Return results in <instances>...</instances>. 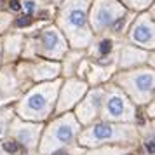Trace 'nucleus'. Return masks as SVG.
<instances>
[{
	"label": "nucleus",
	"mask_w": 155,
	"mask_h": 155,
	"mask_svg": "<svg viewBox=\"0 0 155 155\" xmlns=\"http://www.w3.org/2000/svg\"><path fill=\"white\" fill-rule=\"evenodd\" d=\"M140 143V129L136 124H117L96 120L91 126L82 127L77 145L82 148L98 147H126L133 148Z\"/></svg>",
	"instance_id": "1"
},
{
	"label": "nucleus",
	"mask_w": 155,
	"mask_h": 155,
	"mask_svg": "<svg viewBox=\"0 0 155 155\" xmlns=\"http://www.w3.org/2000/svg\"><path fill=\"white\" fill-rule=\"evenodd\" d=\"M82 131V126L77 122L75 115L70 112L56 115L42 129L38 141V155H54L77 145V138Z\"/></svg>",
	"instance_id": "2"
},
{
	"label": "nucleus",
	"mask_w": 155,
	"mask_h": 155,
	"mask_svg": "<svg viewBox=\"0 0 155 155\" xmlns=\"http://www.w3.org/2000/svg\"><path fill=\"white\" fill-rule=\"evenodd\" d=\"M58 96V84H45L33 89L23 98L19 105V115L28 122L42 124L52 117Z\"/></svg>",
	"instance_id": "3"
},
{
	"label": "nucleus",
	"mask_w": 155,
	"mask_h": 155,
	"mask_svg": "<svg viewBox=\"0 0 155 155\" xmlns=\"http://www.w3.org/2000/svg\"><path fill=\"white\" fill-rule=\"evenodd\" d=\"M138 110L126 94L115 87L105 91V99L99 113V120L117 122V124H136Z\"/></svg>",
	"instance_id": "4"
},
{
	"label": "nucleus",
	"mask_w": 155,
	"mask_h": 155,
	"mask_svg": "<svg viewBox=\"0 0 155 155\" xmlns=\"http://www.w3.org/2000/svg\"><path fill=\"white\" fill-rule=\"evenodd\" d=\"M120 84L131 96L133 105H147L155 98V73L150 70L126 73L120 78Z\"/></svg>",
	"instance_id": "5"
},
{
	"label": "nucleus",
	"mask_w": 155,
	"mask_h": 155,
	"mask_svg": "<svg viewBox=\"0 0 155 155\" xmlns=\"http://www.w3.org/2000/svg\"><path fill=\"white\" fill-rule=\"evenodd\" d=\"M103 99H105V89H94V91L87 92L85 98H82L78 101L73 115H75L77 122L82 127H87V126H91L92 122L99 120Z\"/></svg>",
	"instance_id": "6"
},
{
	"label": "nucleus",
	"mask_w": 155,
	"mask_h": 155,
	"mask_svg": "<svg viewBox=\"0 0 155 155\" xmlns=\"http://www.w3.org/2000/svg\"><path fill=\"white\" fill-rule=\"evenodd\" d=\"M42 129H44V124L23 122V120L16 119L12 122V127H11V138L14 141H18L21 147H25L28 152L37 153L38 141H40V136H42Z\"/></svg>",
	"instance_id": "7"
},
{
	"label": "nucleus",
	"mask_w": 155,
	"mask_h": 155,
	"mask_svg": "<svg viewBox=\"0 0 155 155\" xmlns=\"http://www.w3.org/2000/svg\"><path fill=\"white\" fill-rule=\"evenodd\" d=\"M85 92H87V89H85V84H82V82H75V80L66 82L56 101L54 115H61V113H66L71 108H75L78 101L85 96Z\"/></svg>",
	"instance_id": "8"
},
{
	"label": "nucleus",
	"mask_w": 155,
	"mask_h": 155,
	"mask_svg": "<svg viewBox=\"0 0 155 155\" xmlns=\"http://www.w3.org/2000/svg\"><path fill=\"white\" fill-rule=\"evenodd\" d=\"M131 38H133L136 44H141V45H147L155 38V30L145 21L136 23L131 30Z\"/></svg>",
	"instance_id": "9"
},
{
	"label": "nucleus",
	"mask_w": 155,
	"mask_h": 155,
	"mask_svg": "<svg viewBox=\"0 0 155 155\" xmlns=\"http://www.w3.org/2000/svg\"><path fill=\"white\" fill-rule=\"evenodd\" d=\"M115 19H117L115 11H113L110 5H101V7H98L96 12H94V16H92V23H94L98 28H106V26H110Z\"/></svg>",
	"instance_id": "10"
},
{
	"label": "nucleus",
	"mask_w": 155,
	"mask_h": 155,
	"mask_svg": "<svg viewBox=\"0 0 155 155\" xmlns=\"http://www.w3.org/2000/svg\"><path fill=\"white\" fill-rule=\"evenodd\" d=\"M87 23V16L82 7H71L66 12V25L75 30H82Z\"/></svg>",
	"instance_id": "11"
},
{
	"label": "nucleus",
	"mask_w": 155,
	"mask_h": 155,
	"mask_svg": "<svg viewBox=\"0 0 155 155\" xmlns=\"http://www.w3.org/2000/svg\"><path fill=\"white\" fill-rule=\"evenodd\" d=\"M40 40H42V45L44 49L47 51V52H56L59 49V45H61V40H59V35H58L56 30H44V33L40 35Z\"/></svg>",
	"instance_id": "12"
},
{
	"label": "nucleus",
	"mask_w": 155,
	"mask_h": 155,
	"mask_svg": "<svg viewBox=\"0 0 155 155\" xmlns=\"http://www.w3.org/2000/svg\"><path fill=\"white\" fill-rule=\"evenodd\" d=\"M131 148L126 147H98V148H91L85 150L84 155H126Z\"/></svg>",
	"instance_id": "13"
},
{
	"label": "nucleus",
	"mask_w": 155,
	"mask_h": 155,
	"mask_svg": "<svg viewBox=\"0 0 155 155\" xmlns=\"http://www.w3.org/2000/svg\"><path fill=\"white\" fill-rule=\"evenodd\" d=\"M140 129V141L141 140H152L155 141V119L150 122V124H145V126L138 127Z\"/></svg>",
	"instance_id": "14"
},
{
	"label": "nucleus",
	"mask_w": 155,
	"mask_h": 155,
	"mask_svg": "<svg viewBox=\"0 0 155 155\" xmlns=\"http://www.w3.org/2000/svg\"><path fill=\"white\" fill-rule=\"evenodd\" d=\"M112 49H113V42L110 40V38H105V40H101V42H99L98 51H99V54H101V56H108V54L112 52Z\"/></svg>",
	"instance_id": "15"
},
{
	"label": "nucleus",
	"mask_w": 155,
	"mask_h": 155,
	"mask_svg": "<svg viewBox=\"0 0 155 155\" xmlns=\"http://www.w3.org/2000/svg\"><path fill=\"white\" fill-rule=\"evenodd\" d=\"M9 120H11V113L9 112H0V138L5 134V131H7Z\"/></svg>",
	"instance_id": "16"
},
{
	"label": "nucleus",
	"mask_w": 155,
	"mask_h": 155,
	"mask_svg": "<svg viewBox=\"0 0 155 155\" xmlns=\"http://www.w3.org/2000/svg\"><path fill=\"white\" fill-rule=\"evenodd\" d=\"M124 26H126V19H124V18H117V19L112 23V28H113V31H115V33H119Z\"/></svg>",
	"instance_id": "17"
},
{
	"label": "nucleus",
	"mask_w": 155,
	"mask_h": 155,
	"mask_svg": "<svg viewBox=\"0 0 155 155\" xmlns=\"http://www.w3.org/2000/svg\"><path fill=\"white\" fill-rule=\"evenodd\" d=\"M147 119L148 120H153L155 119V98L148 103V106H147Z\"/></svg>",
	"instance_id": "18"
},
{
	"label": "nucleus",
	"mask_w": 155,
	"mask_h": 155,
	"mask_svg": "<svg viewBox=\"0 0 155 155\" xmlns=\"http://www.w3.org/2000/svg\"><path fill=\"white\" fill-rule=\"evenodd\" d=\"M30 23H31V16H21V18H18L16 19V26H19V28H23V26H28Z\"/></svg>",
	"instance_id": "19"
},
{
	"label": "nucleus",
	"mask_w": 155,
	"mask_h": 155,
	"mask_svg": "<svg viewBox=\"0 0 155 155\" xmlns=\"http://www.w3.org/2000/svg\"><path fill=\"white\" fill-rule=\"evenodd\" d=\"M25 9L28 11V16H31L33 9H35V2H33V0H28V2H25Z\"/></svg>",
	"instance_id": "20"
},
{
	"label": "nucleus",
	"mask_w": 155,
	"mask_h": 155,
	"mask_svg": "<svg viewBox=\"0 0 155 155\" xmlns=\"http://www.w3.org/2000/svg\"><path fill=\"white\" fill-rule=\"evenodd\" d=\"M9 7L12 9V11H19V9H21V4H19V0H11Z\"/></svg>",
	"instance_id": "21"
}]
</instances>
